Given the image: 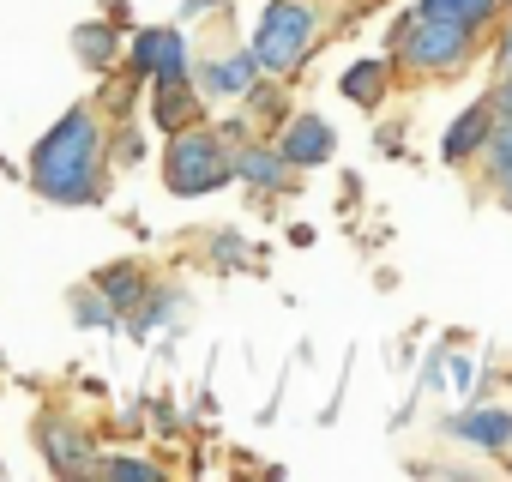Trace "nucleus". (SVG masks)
I'll return each mask as SVG.
<instances>
[{
  "label": "nucleus",
  "instance_id": "1",
  "mask_svg": "<svg viewBox=\"0 0 512 482\" xmlns=\"http://www.w3.org/2000/svg\"><path fill=\"white\" fill-rule=\"evenodd\" d=\"M31 181L55 205H91L103 193V127L91 109H67L31 151Z\"/></svg>",
  "mask_w": 512,
  "mask_h": 482
},
{
  "label": "nucleus",
  "instance_id": "2",
  "mask_svg": "<svg viewBox=\"0 0 512 482\" xmlns=\"http://www.w3.org/2000/svg\"><path fill=\"white\" fill-rule=\"evenodd\" d=\"M392 67H410V73H434V79H452L470 67L476 55V31L464 25H446V19H422V13H404L392 25Z\"/></svg>",
  "mask_w": 512,
  "mask_h": 482
},
{
  "label": "nucleus",
  "instance_id": "3",
  "mask_svg": "<svg viewBox=\"0 0 512 482\" xmlns=\"http://www.w3.org/2000/svg\"><path fill=\"white\" fill-rule=\"evenodd\" d=\"M320 43V7L314 0H272L260 13V31H253V61H260L266 79H290L302 73V61L314 55Z\"/></svg>",
  "mask_w": 512,
  "mask_h": 482
},
{
  "label": "nucleus",
  "instance_id": "4",
  "mask_svg": "<svg viewBox=\"0 0 512 482\" xmlns=\"http://www.w3.org/2000/svg\"><path fill=\"white\" fill-rule=\"evenodd\" d=\"M163 181H169L175 199L217 193L223 181H235V169H229V139L211 133V127H199V121L175 127V133H169V151H163Z\"/></svg>",
  "mask_w": 512,
  "mask_h": 482
},
{
  "label": "nucleus",
  "instance_id": "5",
  "mask_svg": "<svg viewBox=\"0 0 512 482\" xmlns=\"http://www.w3.org/2000/svg\"><path fill=\"white\" fill-rule=\"evenodd\" d=\"M272 145L284 151V163H290V169H320V163L338 151V133H332V121H326V115L302 109V115H284V127H278V139H272Z\"/></svg>",
  "mask_w": 512,
  "mask_h": 482
},
{
  "label": "nucleus",
  "instance_id": "6",
  "mask_svg": "<svg viewBox=\"0 0 512 482\" xmlns=\"http://www.w3.org/2000/svg\"><path fill=\"white\" fill-rule=\"evenodd\" d=\"M127 61H133V73H145V79H187V73H193V67H187V43H181V31H169V25L139 31Z\"/></svg>",
  "mask_w": 512,
  "mask_h": 482
},
{
  "label": "nucleus",
  "instance_id": "7",
  "mask_svg": "<svg viewBox=\"0 0 512 482\" xmlns=\"http://www.w3.org/2000/svg\"><path fill=\"white\" fill-rule=\"evenodd\" d=\"M446 434L464 440V446H476V452H506V446H512V410H500V404H470V410H458V416L446 422Z\"/></svg>",
  "mask_w": 512,
  "mask_h": 482
},
{
  "label": "nucleus",
  "instance_id": "8",
  "mask_svg": "<svg viewBox=\"0 0 512 482\" xmlns=\"http://www.w3.org/2000/svg\"><path fill=\"white\" fill-rule=\"evenodd\" d=\"M229 169H235L247 187H260V193H278V187H290V175H296L278 145H247V139H241V151L229 145Z\"/></svg>",
  "mask_w": 512,
  "mask_h": 482
},
{
  "label": "nucleus",
  "instance_id": "9",
  "mask_svg": "<svg viewBox=\"0 0 512 482\" xmlns=\"http://www.w3.org/2000/svg\"><path fill=\"white\" fill-rule=\"evenodd\" d=\"M392 55H362V61H350L344 73H338V97L344 103H362V109H374V103H386V91H392Z\"/></svg>",
  "mask_w": 512,
  "mask_h": 482
},
{
  "label": "nucleus",
  "instance_id": "10",
  "mask_svg": "<svg viewBox=\"0 0 512 482\" xmlns=\"http://www.w3.org/2000/svg\"><path fill=\"white\" fill-rule=\"evenodd\" d=\"M253 79H266L260 73V61H253V49H241V55H223V61H205L199 67V91L205 97H247V85Z\"/></svg>",
  "mask_w": 512,
  "mask_h": 482
},
{
  "label": "nucleus",
  "instance_id": "11",
  "mask_svg": "<svg viewBox=\"0 0 512 482\" xmlns=\"http://www.w3.org/2000/svg\"><path fill=\"white\" fill-rule=\"evenodd\" d=\"M488 127H494V115H488V103H470L446 133H440V157L458 169V163H476V151H482V139H488Z\"/></svg>",
  "mask_w": 512,
  "mask_h": 482
},
{
  "label": "nucleus",
  "instance_id": "12",
  "mask_svg": "<svg viewBox=\"0 0 512 482\" xmlns=\"http://www.w3.org/2000/svg\"><path fill=\"white\" fill-rule=\"evenodd\" d=\"M410 13H422V19H446V25H464V31H488L500 13H506V0H416Z\"/></svg>",
  "mask_w": 512,
  "mask_h": 482
},
{
  "label": "nucleus",
  "instance_id": "13",
  "mask_svg": "<svg viewBox=\"0 0 512 482\" xmlns=\"http://www.w3.org/2000/svg\"><path fill=\"white\" fill-rule=\"evenodd\" d=\"M157 85V103H151V121L163 127V133H175V127H187V121H199V97H193V85L187 79H151Z\"/></svg>",
  "mask_w": 512,
  "mask_h": 482
},
{
  "label": "nucleus",
  "instance_id": "14",
  "mask_svg": "<svg viewBox=\"0 0 512 482\" xmlns=\"http://www.w3.org/2000/svg\"><path fill=\"white\" fill-rule=\"evenodd\" d=\"M43 452H49V464L61 470V476H73V470H91L97 458H85V446H79V434L67 428V422H43Z\"/></svg>",
  "mask_w": 512,
  "mask_h": 482
},
{
  "label": "nucleus",
  "instance_id": "15",
  "mask_svg": "<svg viewBox=\"0 0 512 482\" xmlns=\"http://www.w3.org/2000/svg\"><path fill=\"white\" fill-rule=\"evenodd\" d=\"M97 290H103V302H109L115 314H127V308L145 302V272H139V266H109V272L97 278Z\"/></svg>",
  "mask_w": 512,
  "mask_h": 482
},
{
  "label": "nucleus",
  "instance_id": "16",
  "mask_svg": "<svg viewBox=\"0 0 512 482\" xmlns=\"http://www.w3.org/2000/svg\"><path fill=\"white\" fill-rule=\"evenodd\" d=\"M476 157H482V175H488V181H506V175H512V115L488 127V139H482Z\"/></svg>",
  "mask_w": 512,
  "mask_h": 482
},
{
  "label": "nucleus",
  "instance_id": "17",
  "mask_svg": "<svg viewBox=\"0 0 512 482\" xmlns=\"http://www.w3.org/2000/svg\"><path fill=\"white\" fill-rule=\"evenodd\" d=\"M73 55H79L85 67H109V61L121 55V43H115L109 25H79V31H73Z\"/></svg>",
  "mask_w": 512,
  "mask_h": 482
},
{
  "label": "nucleus",
  "instance_id": "18",
  "mask_svg": "<svg viewBox=\"0 0 512 482\" xmlns=\"http://www.w3.org/2000/svg\"><path fill=\"white\" fill-rule=\"evenodd\" d=\"M91 470H103V476H127V482H157V476H163L151 458H97Z\"/></svg>",
  "mask_w": 512,
  "mask_h": 482
},
{
  "label": "nucleus",
  "instance_id": "19",
  "mask_svg": "<svg viewBox=\"0 0 512 482\" xmlns=\"http://www.w3.org/2000/svg\"><path fill=\"white\" fill-rule=\"evenodd\" d=\"M145 296H151V302H145V308L133 314V332H139V338H145V332H151V326H157V320H163V314L175 308V296H169V290H145Z\"/></svg>",
  "mask_w": 512,
  "mask_h": 482
},
{
  "label": "nucleus",
  "instance_id": "20",
  "mask_svg": "<svg viewBox=\"0 0 512 482\" xmlns=\"http://www.w3.org/2000/svg\"><path fill=\"white\" fill-rule=\"evenodd\" d=\"M500 73H512V13L494 19V79Z\"/></svg>",
  "mask_w": 512,
  "mask_h": 482
},
{
  "label": "nucleus",
  "instance_id": "21",
  "mask_svg": "<svg viewBox=\"0 0 512 482\" xmlns=\"http://www.w3.org/2000/svg\"><path fill=\"white\" fill-rule=\"evenodd\" d=\"M79 320L85 326H109L115 320V308L103 302V290H79Z\"/></svg>",
  "mask_w": 512,
  "mask_h": 482
},
{
  "label": "nucleus",
  "instance_id": "22",
  "mask_svg": "<svg viewBox=\"0 0 512 482\" xmlns=\"http://www.w3.org/2000/svg\"><path fill=\"white\" fill-rule=\"evenodd\" d=\"M482 103H488V115H494V121H506V115H512V73H500V85H494Z\"/></svg>",
  "mask_w": 512,
  "mask_h": 482
},
{
  "label": "nucleus",
  "instance_id": "23",
  "mask_svg": "<svg viewBox=\"0 0 512 482\" xmlns=\"http://www.w3.org/2000/svg\"><path fill=\"white\" fill-rule=\"evenodd\" d=\"M440 374H446V380H452V386H458V392H464V398H470V386H476V368H470V362H464V356H452V362H446V368H440Z\"/></svg>",
  "mask_w": 512,
  "mask_h": 482
},
{
  "label": "nucleus",
  "instance_id": "24",
  "mask_svg": "<svg viewBox=\"0 0 512 482\" xmlns=\"http://www.w3.org/2000/svg\"><path fill=\"white\" fill-rule=\"evenodd\" d=\"M217 7H223V0H187L181 19H199V13H217Z\"/></svg>",
  "mask_w": 512,
  "mask_h": 482
},
{
  "label": "nucleus",
  "instance_id": "25",
  "mask_svg": "<svg viewBox=\"0 0 512 482\" xmlns=\"http://www.w3.org/2000/svg\"><path fill=\"white\" fill-rule=\"evenodd\" d=\"M494 187H500V199H506V211H512V175H506V181H494Z\"/></svg>",
  "mask_w": 512,
  "mask_h": 482
}]
</instances>
